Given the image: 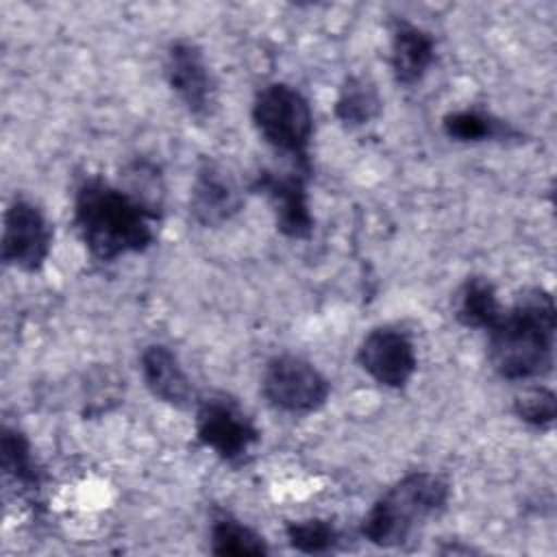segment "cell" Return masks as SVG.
Here are the masks:
<instances>
[{"mask_svg": "<svg viewBox=\"0 0 557 557\" xmlns=\"http://www.w3.org/2000/svg\"><path fill=\"white\" fill-rule=\"evenodd\" d=\"M557 309L548 289L527 287L487 331V361L507 381H531L553 372Z\"/></svg>", "mask_w": 557, "mask_h": 557, "instance_id": "obj_2", "label": "cell"}, {"mask_svg": "<svg viewBox=\"0 0 557 557\" xmlns=\"http://www.w3.org/2000/svg\"><path fill=\"white\" fill-rule=\"evenodd\" d=\"M442 131L448 139L461 144L511 141L522 137V133L513 128L509 122L481 109H461L446 113L442 120Z\"/></svg>", "mask_w": 557, "mask_h": 557, "instance_id": "obj_16", "label": "cell"}, {"mask_svg": "<svg viewBox=\"0 0 557 557\" xmlns=\"http://www.w3.org/2000/svg\"><path fill=\"white\" fill-rule=\"evenodd\" d=\"M72 222L89 255L109 263L124 255L146 252L154 244L152 224L161 220L120 185L87 176L74 191Z\"/></svg>", "mask_w": 557, "mask_h": 557, "instance_id": "obj_1", "label": "cell"}, {"mask_svg": "<svg viewBox=\"0 0 557 557\" xmlns=\"http://www.w3.org/2000/svg\"><path fill=\"white\" fill-rule=\"evenodd\" d=\"M250 115L259 137L272 150L289 157L294 170L311 176L313 111L307 96L289 83H268L255 94Z\"/></svg>", "mask_w": 557, "mask_h": 557, "instance_id": "obj_4", "label": "cell"}, {"mask_svg": "<svg viewBox=\"0 0 557 557\" xmlns=\"http://www.w3.org/2000/svg\"><path fill=\"white\" fill-rule=\"evenodd\" d=\"M285 537L292 548L307 555H324L339 546L342 533L339 529L324 518H305L289 520L285 524Z\"/></svg>", "mask_w": 557, "mask_h": 557, "instance_id": "obj_20", "label": "cell"}, {"mask_svg": "<svg viewBox=\"0 0 557 557\" xmlns=\"http://www.w3.org/2000/svg\"><path fill=\"white\" fill-rule=\"evenodd\" d=\"M52 248V226L46 213L28 198L15 196L2 222L0 257L20 272H39Z\"/></svg>", "mask_w": 557, "mask_h": 557, "instance_id": "obj_7", "label": "cell"}, {"mask_svg": "<svg viewBox=\"0 0 557 557\" xmlns=\"http://www.w3.org/2000/svg\"><path fill=\"white\" fill-rule=\"evenodd\" d=\"M244 207V191L235 176L215 159L202 157L189 191V218L202 228H218Z\"/></svg>", "mask_w": 557, "mask_h": 557, "instance_id": "obj_11", "label": "cell"}, {"mask_svg": "<svg viewBox=\"0 0 557 557\" xmlns=\"http://www.w3.org/2000/svg\"><path fill=\"white\" fill-rule=\"evenodd\" d=\"M437 61V46L429 30L394 17L389 24V67L392 76L403 87L418 85Z\"/></svg>", "mask_w": 557, "mask_h": 557, "instance_id": "obj_13", "label": "cell"}, {"mask_svg": "<svg viewBox=\"0 0 557 557\" xmlns=\"http://www.w3.org/2000/svg\"><path fill=\"white\" fill-rule=\"evenodd\" d=\"M357 363L374 383L403 389L418 368V355L411 337L403 329L385 324L372 329L361 339Z\"/></svg>", "mask_w": 557, "mask_h": 557, "instance_id": "obj_10", "label": "cell"}, {"mask_svg": "<svg viewBox=\"0 0 557 557\" xmlns=\"http://www.w3.org/2000/svg\"><path fill=\"white\" fill-rule=\"evenodd\" d=\"M307 181L309 176L294 168L289 172L263 168L250 181V191L261 194L268 200L274 226L287 239H309L313 235L315 220L309 207Z\"/></svg>", "mask_w": 557, "mask_h": 557, "instance_id": "obj_9", "label": "cell"}, {"mask_svg": "<svg viewBox=\"0 0 557 557\" xmlns=\"http://www.w3.org/2000/svg\"><path fill=\"white\" fill-rule=\"evenodd\" d=\"M209 542H211V553L220 557H244V555H255L263 557L270 553L265 537L242 522L239 518L220 511L211 520L209 529Z\"/></svg>", "mask_w": 557, "mask_h": 557, "instance_id": "obj_17", "label": "cell"}, {"mask_svg": "<svg viewBox=\"0 0 557 557\" xmlns=\"http://www.w3.org/2000/svg\"><path fill=\"white\" fill-rule=\"evenodd\" d=\"M261 394L276 411L309 416L326 405L331 383L309 359L294 352H281L263 368Z\"/></svg>", "mask_w": 557, "mask_h": 557, "instance_id": "obj_6", "label": "cell"}, {"mask_svg": "<svg viewBox=\"0 0 557 557\" xmlns=\"http://www.w3.org/2000/svg\"><path fill=\"white\" fill-rule=\"evenodd\" d=\"M0 463L7 479L20 485L24 492H39L41 470L35 461L28 437L13 426H2L0 433Z\"/></svg>", "mask_w": 557, "mask_h": 557, "instance_id": "obj_18", "label": "cell"}, {"mask_svg": "<svg viewBox=\"0 0 557 557\" xmlns=\"http://www.w3.org/2000/svg\"><path fill=\"white\" fill-rule=\"evenodd\" d=\"M383 100L376 83L366 74H348L333 104L335 120L346 128H361L381 115Z\"/></svg>", "mask_w": 557, "mask_h": 557, "instance_id": "obj_15", "label": "cell"}, {"mask_svg": "<svg viewBox=\"0 0 557 557\" xmlns=\"http://www.w3.org/2000/svg\"><path fill=\"white\" fill-rule=\"evenodd\" d=\"M120 187L144 205L157 220L163 218L165 207V181L161 168L146 159L135 157L120 170Z\"/></svg>", "mask_w": 557, "mask_h": 557, "instance_id": "obj_19", "label": "cell"}, {"mask_svg": "<svg viewBox=\"0 0 557 557\" xmlns=\"http://www.w3.org/2000/svg\"><path fill=\"white\" fill-rule=\"evenodd\" d=\"M194 409L198 442L224 463H242L261 437L255 420L246 413L239 400L226 392L200 396Z\"/></svg>", "mask_w": 557, "mask_h": 557, "instance_id": "obj_5", "label": "cell"}, {"mask_svg": "<svg viewBox=\"0 0 557 557\" xmlns=\"http://www.w3.org/2000/svg\"><path fill=\"white\" fill-rule=\"evenodd\" d=\"M163 74L187 113L207 120L218 109V81L205 50L191 39H174L163 59Z\"/></svg>", "mask_w": 557, "mask_h": 557, "instance_id": "obj_8", "label": "cell"}, {"mask_svg": "<svg viewBox=\"0 0 557 557\" xmlns=\"http://www.w3.org/2000/svg\"><path fill=\"white\" fill-rule=\"evenodd\" d=\"M450 500L448 481L429 470L407 472L392 483L368 509L361 520V535L379 548H396L440 516Z\"/></svg>", "mask_w": 557, "mask_h": 557, "instance_id": "obj_3", "label": "cell"}, {"mask_svg": "<svg viewBox=\"0 0 557 557\" xmlns=\"http://www.w3.org/2000/svg\"><path fill=\"white\" fill-rule=\"evenodd\" d=\"M513 413L527 426L537 431H548L557 418L555 392L542 385L527 387L522 394L513 398Z\"/></svg>", "mask_w": 557, "mask_h": 557, "instance_id": "obj_21", "label": "cell"}, {"mask_svg": "<svg viewBox=\"0 0 557 557\" xmlns=\"http://www.w3.org/2000/svg\"><path fill=\"white\" fill-rule=\"evenodd\" d=\"M496 287L485 276H468L453 294V315L466 329L490 331L503 313Z\"/></svg>", "mask_w": 557, "mask_h": 557, "instance_id": "obj_14", "label": "cell"}, {"mask_svg": "<svg viewBox=\"0 0 557 557\" xmlns=\"http://www.w3.org/2000/svg\"><path fill=\"white\" fill-rule=\"evenodd\" d=\"M139 370L146 389L157 400L174 409L196 407L200 396L170 346L148 344L139 355Z\"/></svg>", "mask_w": 557, "mask_h": 557, "instance_id": "obj_12", "label": "cell"}]
</instances>
